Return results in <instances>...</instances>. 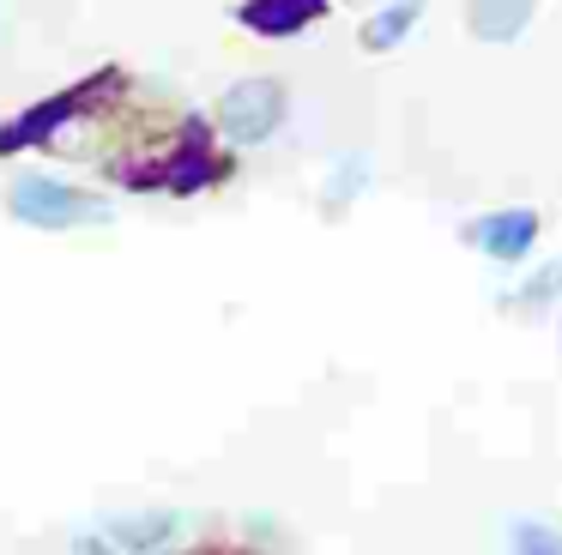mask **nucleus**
<instances>
[{
  "label": "nucleus",
  "mask_w": 562,
  "mask_h": 555,
  "mask_svg": "<svg viewBox=\"0 0 562 555\" xmlns=\"http://www.w3.org/2000/svg\"><path fill=\"white\" fill-rule=\"evenodd\" d=\"M7 212L31 229H86V224H110V200L67 175L49 169H19L7 181Z\"/></svg>",
  "instance_id": "f257e3e1"
},
{
  "label": "nucleus",
  "mask_w": 562,
  "mask_h": 555,
  "mask_svg": "<svg viewBox=\"0 0 562 555\" xmlns=\"http://www.w3.org/2000/svg\"><path fill=\"white\" fill-rule=\"evenodd\" d=\"M284 115H291V91H284L279 79H236L231 91L212 103V127H218L224 145H236V151H255V145L279 139Z\"/></svg>",
  "instance_id": "f03ea898"
},
{
  "label": "nucleus",
  "mask_w": 562,
  "mask_h": 555,
  "mask_svg": "<svg viewBox=\"0 0 562 555\" xmlns=\"http://www.w3.org/2000/svg\"><path fill=\"white\" fill-rule=\"evenodd\" d=\"M465 248H477L490 265H526L538 248V212L532 205H502L465 224Z\"/></svg>",
  "instance_id": "7ed1b4c3"
},
{
  "label": "nucleus",
  "mask_w": 562,
  "mask_h": 555,
  "mask_svg": "<svg viewBox=\"0 0 562 555\" xmlns=\"http://www.w3.org/2000/svg\"><path fill=\"white\" fill-rule=\"evenodd\" d=\"M103 537L115 543V555H170L188 543V513H176V507H139V513L110 519Z\"/></svg>",
  "instance_id": "20e7f679"
},
{
  "label": "nucleus",
  "mask_w": 562,
  "mask_h": 555,
  "mask_svg": "<svg viewBox=\"0 0 562 555\" xmlns=\"http://www.w3.org/2000/svg\"><path fill=\"white\" fill-rule=\"evenodd\" d=\"M327 12V0H243V31H255V36H296V31H308V24Z\"/></svg>",
  "instance_id": "39448f33"
},
{
  "label": "nucleus",
  "mask_w": 562,
  "mask_h": 555,
  "mask_svg": "<svg viewBox=\"0 0 562 555\" xmlns=\"http://www.w3.org/2000/svg\"><path fill=\"white\" fill-rule=\"evenodd\" d=\"M538 0H472L465 7V24H472L477 43H514V36L532 24Z\"/></svg>",
  "instance_id": "423d86ee"
},
{
  "label": "nucleus",
  "mask_w": 562,
  "mask_h": 555,
  "mask_svg": "<svg viewBox=\"0 0 562 555\" xmlns=\"http://www.w3.org/2000/svg\"><path fill=\"white\" fill-rule=\"evenodd\" d=\"M417 19H424V0H387V7H375V12L363 19L357 43H363L369 55H387V48H400L405 36L417 31Z\"/></svg>",
  "instance_id": "0eeeda50"
},
{
  "label": "nucleus",
  "mask_w": 562,
  "mask_h": 555,
  "mask_svg": "<svg viewBox=\"0 0 562 555\" xmlns=\"http://www.w3.org/2000/svg\"><path fill=\"white\" fill-rule=\"evenodd\" d=\"M557 302H562V260L538 265V272L514 290V308L520 314H544V308H557Z\"/></svg>",
  "instance_id": "6e6552de"
},
{
  "label": "nucleus",
  "mask_w": 562,
  "mask_h": 555,
  "mask_svg": "<svg viewBox=\"0 0 562 555\" xmlns=\"http://www.w3.org/2000/svg\"><path fill=\"white\" fill-rule=\"evenodd\" d=\"M508 555H562V531L544 519H514L508 525Z\"/></svg>",
  "instance_id": "1a4fd4ad"
},
{
  "label": "nucleus",
  "mask_w": 562,
  "mask_h": 555,
  "mask_svg": "<svg viewBox=\"0 0 562 555\" xmlns=\"http://www.w3.org/2000/svg\"><path fill=\"white\" fill-rule=\"evenodd\" d=\"M369 188V157H339V163H333V175H327V200L333 205H351L357 193Z\"/></svg>",
  "instance_id": "9d476101"
},
{
  "label": "nucleus",
  "mask_w": 562,
  "mask_h": 555,
  "mask_svg": "<svg viewBox=\"0 0 562 555\" xmlns=\"http://www.w3.org/2000/svg\"><path fill=\"white\" fill-rule=\"evenodd\" d=\"M74 555H115V543H110V537H79Z\"/></svg>",
  "instance_id": "9b49d317"
}]
</instances>
